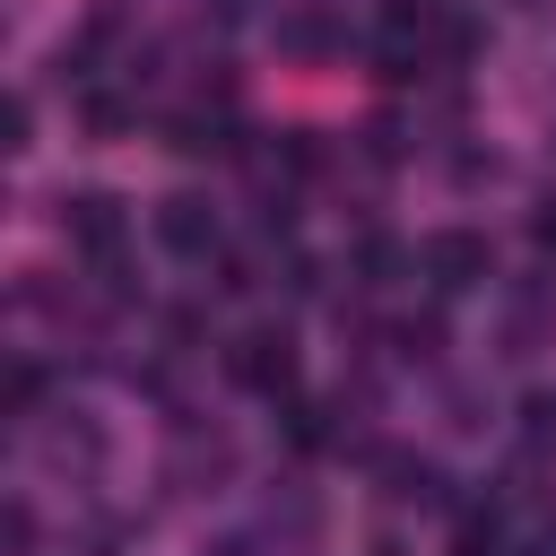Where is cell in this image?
<instances>
[{"mask_svg": "<svg viewBox=\"0 0 556 556\" xmlns=\"http://www.w3.org/2000/svg\"><path fill=\"white\" fill-rule=\"evenodd\" d=\"M452 556H504V504H460L452 513Z\"/></svg>", "mask_w": 556, "mask_h": 556, "instance_id": "obj_7", "label": "cell"}, {"mask_svg": "<svg viewBox=\"0 0 556 556\" xmlns=\"http://www.w3.org/2000/svg\"><path fill=\"white\" fill-rule=\"evenodd\" d=\"M521 443H530V452L556 443V391H521Z\"/></svg>", "mask_w": 556, "mask_h": 556, "instance_id": "obj_11", "label": "cell"}, {"mask_svg": "<svg viewBox=\"0 0 556 556\" xmlns=\"http://www.w3.org/2000/svg\"><path fill=\"white\" fill-rule=\"evenodd\" d=\"M35 391H43V365H9V408H17V417L35 408Z\"/></svg>", "mask_w": 556, "mask_h": 556, "instance_id": "obj_16", "label": "cell"}, {"mask_svg": "<svg viewBox=\"0 0 556 556\" xmlns=\"http://www.w3.org/2000/svg\"><path fill=\"white\" fill-rule=\"evenodd\" d=\"M391 348H400L408 365H426V356L443 348V321H434V313H426V321H400V330H391Z\"/></svg>", "mask_w": 556, "mask_h": 556, "instance_id": "obj_13", "label": "cell"}, {"mask_svg": "<svg viewBox=\"0 0 556 556\" xmlns=\"http://www.w3.org/2000/svg\"><path fill=\"white\" fill-rule=\"evenodd\" d=\"M226 374H235L243 391H261V400H287V391H295V330H287V321H252V330L226 348Z\"/></svg>", "mask_w": 556, "mask_h": 556, "instance_id": "obj_1", "label": "cell"}, {"mask_svg": "<svg viewBox=\"0 0 556 556\" xmlns=\"http://www.w3.org/2000/svg\"><path fill=\"white\" fill-rule=\"evenodd\" d=\"M330 434H339V426H330L321 400H295V408H287V443H295V452H321Z\"/></svg>", "mask_w": 556, "mask_h": 556, "instance_id": "obj_10", "label": "cell"}, {"mask_svg": "<svg viewBox=\"0 0 556 556\" xmlns=\"http://www.w3.org/2000/svg\"><path fill=\"white\" fill-rule=\"evenodd\" d=\"M278 165L287 174H321V139L313 130H278Z\"/></svg>", "mask_w": 556, "mask_h": 556, "instance_id": "obj_14", "label": "cell"}, {"mask_svg": "<svg viewBox=\"0 0 556 556\" xmlns=\"http://www.w3.org/2000/svg\"><path fill=\"white\" fill-rule=\"evenodd\" d=\"M530 243H539V252H556V191L530 208Z\"/></svg>", "mask_w": 556, "mask_h": 556, "instance_id": "obj_17", "label": "cell"}, {"mask_svg": "<svg viewBox=\"0 0 556 556\" xmlns=\"http://www.w3.org/2000/svg\"><path fill=\"white\" fill-rule=\"evenodd\" d=\"M408 261H417V252H408L400 235H365V243H356V287H391Z\"/></svg>", "mask_w": 556, "mask_h": 556, "instance_id": "obj_8", "label": "cell"}, {"mask_svg": "<svg viewBox=\"0 0 556 556\" xmlns=\"http://www.w3.org/2000/svg\"><path fill=\"white\" fill-rule=\"evenodd\" d=\"M382 486H391L400 504H443V469H434L426 452H382Z\"/></svg>", "mask_w": 556, "mask_h": 556, "instance_id": "obj_6", "label": "cell"}, {"mask_svg": "<svg viewBox=\"0 0 556 556\" xmlns=\"http://www.w3.org/2000/svg\"><path fill=\"white\" fill-rule=\"evenodd\" d=\"M61 235H70L96 269H113L122 243H130V208H122L113 191H70V200H61Z\"/></svg>", "mask_w": 556, "mask_h": 556, "instance_id": "obj_3", "label": "cell"}, {"mask_svg": "<svg viewBox=\"0 0 556 556\" xmlns=\"http://www.w3.org/2000/svg\"><path fill=\"white\" fill-rule=\"evenodd\" d=\"M278 52H295V61H330V52H348L339 9H330V0H295V9H278Z\"/></svg>", "mask_w": 556, "mask_h": 556, "instance_id": "obj_5", "label": "cell"}, {"mask_svg": "<svg viewBox=\"0 0 556 556\" xmlns=\"http://www.w3.org/2000/svg\"><path fill=\"white\" fill-rule=\"evenodd\" d=\"M78 130H87V139H122V130H130V104H122V96H104V87H96V96H78Z\"/></svg>", "mask_w": 556, "mask_h": 556, "instance_id": "obj_9", "label": "cell"}, {"mask_svg": "<svg viewBox=\"0 0 556 556\" xmlns=\"http://www.w3.org/2000/svg\"><path fill=\"white\" fill-rule=\"evenodd\" d=\"M148 226H156V243H165L174 261H217V252H226V226H217V208H208L200 191H165V200L148 208Z\"/></svg>", "mask_w": 556, "mask_h": 556, "instance_id": "obj_4", "label": "cell"}, {"mask_svg": "<svg viewBox=\"0 0 556 556\" xmlns=\"http://www.w3.org/2000/svg\"><path fill=\"white\" fill-rule=\"evenodd\" d=\"M217 556H252V547H243V539H226V547H217Z\"/></svg>", "mask_w": 556, "mask_h": 556, "instance_id": "obj_19", "label": "cell"}, {"mask_svg": "<svg viewBox=\"0 0 556 556\" xmlns=\"http://www.w3.org/2000/svg\"><path fill=\"white\" fill-rule=\"evenodd\" d=\"M208 287H217V295H226V304H243V295H252V287H261V269H252V261H243V252H217V278H208Z\"/></svg>", "mask_w": 556, "mask_h": 556, "instance_id": "obj_12", "label": "cell"}, {"mask_svg": "<svg viewBox=\"0 0 556 556\" xmlns=\"http://www.w3.org/2000/svg\"><path fill=\"white\" fill-rule=\"evenodd\" d=\"M530 556H556V530H539V539H530Z\"/></svg>", "mask_w": 556, "mask_h": 556, "instance_id": "obj_18", "label": "cell"}, {"mask_svg": "<svg viewBox=\"0 0 556 556\" xmlns=\"http://www.w3.org/2000/svg\"><path fill=\"white\" fill-rule=\"evenodd\" d=\"M417 269H426L443 295H469V287L495 278V243H486L478 226H434V235L417 243Z\"/></svg>", "mask_w": 556, "mask_h": 556, "instance_id": "obj_2", "label": "cell"}, {"mask_svg": "<svg viewBox=\"0 0 556 556\" xmlns=\"http://www.w3.org/2000/svg\"><path fill=\"white\" fill-rule=\"evenodd\" d=\"M365 156H374V165H400V156H408V139H400V122H391V113H382V122H365Z\"/></svg>", "mask_w": 556, "mask_h": 556, "instance_id": "obj_15", "label": "cell"}]
</instances>
